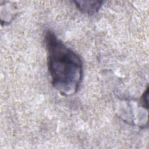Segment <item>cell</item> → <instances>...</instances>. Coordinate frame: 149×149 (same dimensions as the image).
I'll use <instances>...</instances> for the list:
<instances>
[{
    "label": "cell",
    "mask_w": 149,
    "mask_h": 149,
    "mask_svg": "<svg viewBox=\"0 0 149 149\" xmlns=\"http://www.w3.org/2000/svg\"><path fill=\"white\" fill-rule=\"evenodd\" d=\"M48 69L53 87L62 95L70 96L79 90L83 79L82 61L50 30L44 33Z\"/></svg>",
    "instance_id": "6da1fadb"
},
{
    "label": "cell",
    "mask_w": 149,
    "mask_h": 149,
    "mask_svg": "<svg viewBox=\"0 0 149 149\" xmlns=\"http://www.w3.org/2000/svg\"><path fill=\"white\" fill-rule=\"evenodd\" d=\"M77 9L82 13L93 15L97 13L103 3L102 1H74Z\"/></svg>",
    "instance_id": "7a4b0ae2"
},
{
    "label": "cell",
    "mask_w": 149,
    "mask_h": 149,
    "mask_svg": "<svg viewBox=\"0 0 149 149\" xmlns=\"http://www.w3.org/2000/svg\"><path fill=\"white\" fill-rule=\"evenodd\" d=\"M148 87L146 88V90L143 93V95L140 98V104L141 105L146 109L148 108Z\"/></svg>",
    "instance_id": "3957f363"
}]
</instances>
